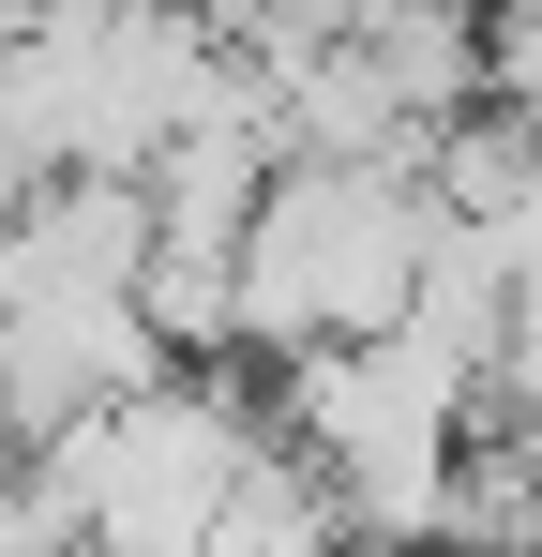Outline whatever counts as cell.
<instances>
[{
    "mask_svg": "<svg viewBox=\"0 0 542 557\" xmlns=\"http://www.w3.org/2000/svg\"><path fill=\"white\" fill-rule=\"evenodd\" d=\"M438 242L422 166H361V151H286L271 196L242 211V347L301 362L332 332H392Z\"/></svg>",
    "mask_w": 542,
    "mask_h": 557,
    "instance_id": "obj_1",
    "label": "cell"
},
{
    "mask_svg": "<svg viewBox=\"0 0 542 557\" xmlns=\"http://www.w3.org/2000/svg\"><path fill=\"white\" fill-rule=\"evenodd\" d=\"M257 437L271 422L242 392H211V376L167 362V376H136V392H106V407H76L30 482L61 497L76 557H196V528L226 512V482H242Z\"/></svg>",
    "mask_w": 542,
    "mask_h": 557,
    "instance_id": "obj_2",
    "label": "cell"
},
{
    "mask_svg": "<svg viewBox=\"0 0 542 557\" xmlns=\"http://www.w3.org/2000/svg\"><path fill=\"white\" fill-rule=\"evenodd\" d=\"M196 557H361V543H347L332 467L301 453V437H257V453H242V482H226V512L196 528Z\"/></svg>",
    "mask_w": 542,
    "mask_h": 557,
    "instance_id": "obj_3",
    "label": "cell"
}]
</instances>
